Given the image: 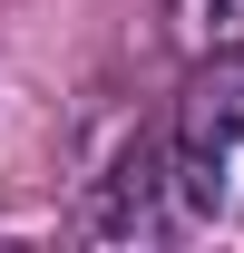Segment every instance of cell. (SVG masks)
Returning <instances> with one entry per match:
<instances>
[{
  "mask_svg": "<svg viewBox=\"0 0 244 253\" xmlns=\"http://www.w3.org/2000/svg\"><path fill=\"white\" fill-rule=\"evenodd\" d=\"M166 39L176 59H215V49H244V0H166Z\"/></svg>",
  "mask_w": 244,
  "mask_h": 253,
  "instance_id": "cell-3",
  "label": "cell"
},
{
  "mask_svg": "<svg viewBox=\"0 0 244 253\" xmlns=\"http://www.w3.org/2000/svg\"><path fill=\"white\" fill-rule=\"evenodd\" d=\"M195 185H185L176 166V136H137V146H118V166L88 185V205H78V244H176V234H195Z\"/></svg>",
  "mask_w": 244,
  "mask_h": 253,
  "instance_id": "cell-2",
  "label": "cell"
},
{
  "mask_svg": "<svg viewBox=\"0 0 244 253\" xmlns=\"http://www.w3.org/2000/svg\"><path fill=\"white\" fill-rule=\"evenodd\" d=\"M166 136H176V166H185V185H195V214L205 224L215 214L244 224V49L195 59Z\"/></svg>",
  "mask_w": 244,
  "mask_h": 253,
  "instance_id": "cell-1",
  "label": "cell"
}]
</instances>
